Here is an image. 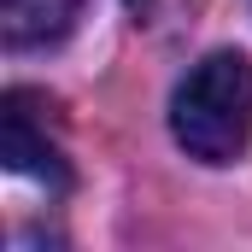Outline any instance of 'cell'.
Segmentation results:
<instances>
[{
  "mask_svg": "<svg viewBox=\"0 0 252 252\" xmlns=\"http://www.w3.org/2000/svg\"><path fill=\"white\" fill-rule=\"evenodd\" d=\"M170 135L199 164H235L252 141V64L205 53L170 94Z\"/></svg>",
  "mask_w": 252,
  "mask_h": 252,
  "instance_id": "cell-1",
  "label": "cell"
},
{
  "mask_svg": "<svg viewBox=\"0 0 252 252\" xmlns=\"http://www.w3.org/2000/svg\"><path fill=\"white\" fill-rule=\"evenodd\" d=\"M135 6H141V0H135Z\"/></svg>",
  "mask_w": 252,
  "mask_h": 252,
  "instance_id": "cell-4",
  "label": "cell"
},
{
  "mask_svg": "<svg viewBox=\"0 0 252 252\" xmlns=\"http://www.w3.org/2000/svg\"><path fill=\"white\" fill-rule=\"evenodd\" d=\"M82 0H0V35L6 47H53L70 35Z\"/></svg>",
  "mask_w": 252,
  "mask_h": 252,
  "instance_id": "cell-3",
  "label": "cell"
},
{
  "mask_svg": "<svg viewBox=\"0 0 252 252\" xmlns=\"http://www.w3.org/2000/svg\"><path fill=\"white\" fill-rule=\"evenodd\" d=\"M0 153L18 176H35L47 188H64V153L59 141L47 135V100L30 94V88H12L6 94V112H0Z\"/></svg>",
  "mask_w": 252,
  "mask_h": 252,
  "instance_id": "cell-2",
  "label": "cell"
}]
</instances>
